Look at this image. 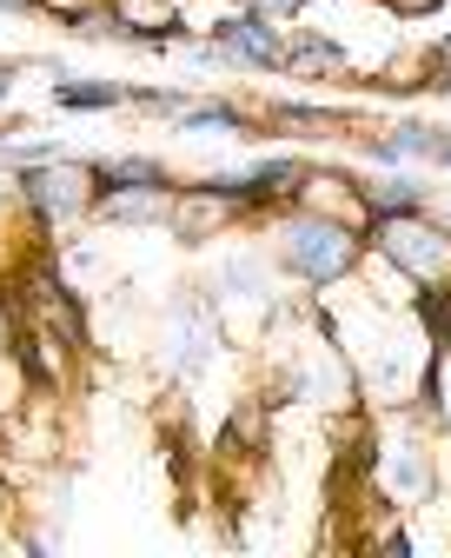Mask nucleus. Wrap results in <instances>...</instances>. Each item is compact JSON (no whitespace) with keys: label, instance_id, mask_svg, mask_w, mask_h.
I'll list each match as a JSON object with an SVG mask.
<instances>
[{"label":"nucleus","instance_id":"39448f33","mask_svg":"<svg viewBox=\"0 0 451 558\" xmlns=\"http://www.w3.org/2000/svg\"><path fill=\"white\" fill-rule=\"evenodd\" d=\"M154 206H160V180H139L133 193H107L100 214L107 220H139V214H154Z\"/></svg>","mask_w":451,"mask_h":558},{"label":"nucleus","instance_id":"0eeeda50","mask_svg":"<svg viewBox=\"0 0 451 558\" xmlns=\"http://www.w3.org/2000/svg\"><path fill=\"white\" fill-rule=\"evenodd\" d=\"M412 199H418V186H405V180H386L379 193H371V206H379V214H405Z\"/></svg>","mask_w":451,"mask_h":558},{"label":"nucleus","instance_id":"f257e3e1","mask_svg":"<svg viewBox=\"0 0 451 558\" xmlns=\"http://www.w3.org/2000/svg\"><path fill=\"white\" fill-rule=\"evenodd\" d=\"M379 246L418 279V287H444V279H451V233H438V227H425L412 214H386Z\"/></svg>","mask_w":451,"mask_h":558},{"label":"nucleus","instance_id":"20e7f679","mask_svg":"<svg viewBox=\"0 0 451 558\" xmlns=\"http://www.w3.org/2000/svg\"><path fill=\"white\" fill-rule=\"evenodd\" d=\"M219 53H233V60H279V40L266 21H233L219 34Z\"/></svg>","mask_w":451,"mask_h":558},{"label":"nucleus","instance_id":"9b49d317","mask_svg":"<svg viewBox=\"0 0 451 558\" xmlns=\"http://www.w3.org/2000/svg\"><path fill=\"white\" fill-rule=\"evenodd\" d=\"M0 100H8V66H0Z\"/></svg>","mask_w":451,"mask_h":558},{"label":"nucleus","instance_id":"9d476101","mask_svg":"<svg viewBox=\"0 0 451 558\" xmlns=\"http://www.w3.org/2000/svg\"><path fill=\"white\" fill-rule=\"evenodd\" d=\"M253 8L259 14H279V8H298V0H253Z\"/></svg>","mask_w":451,"mask_h":558},{"label":"nucleus","instance_id":"423d86ee","mask_svg":"<svg viewBox=\"0 0 451 558\" xmlns=\"http://www.w3.org/2000/svg\"><path fill=\"white\" fill-rule=\"evenodd\" d=\"M392 154H425V160H451V140H438L431 126H405L392 140Z\"/></svg>","mask_w":451,"mask_h":558},{"label":"nucleus","instance_id":"1a4fd4ad","mask_svg":"<svg viewBox=\"0 0 451 558\" xmlns=\"http://www.w3.org/2000/svg\"><path fill=\"white\" fill-rule=\"evenodd\" d=\"M186 126H233V113H226V107H193Z\"/></svg>","mask_w":451,"mask_h":558},{"label":"nucleus","instance_id":"7ed1b4c3","mask_svg":"<svg viewBox=\"0 0 451 558\" xmlns=\"http://www.w3.org/2000/svg\"><path fill=\"white\" fill-rule=\"evenodd\" d=\"M94 167H81V160H53V167H40L27 186H34V206L47 220H66V214H81V206L94 199Z\"/></svg>","mask_w":451,"mask_h":558},{"label":"nucleus","instance_id":"f03ea898","mask_svg":"<svg viewBox=\"0 0 451 558\" xmlns=\"http://www.w3.org/2000/svg\"><path fill=\"white\" fill-rule=\"evenodd\" d=\"M285 259L306 279H339L358 259V240L345 227H332V220H292L285 227Z\"/></svg>","mask_w":451,"mask_h":558},{"label":"nucleus","instance_id":"6e6552de","mask_svg":"<svg viewBox=\"0 0 451 558\" xmlns=\"http://www.w3.org/2000/svg\"><path fill=\"white\" fill-rule=\"evenodd\" d=\"M60 100H66V107H113V100H120V87H66Z\"/></svg>","mask_w":451,"mask_h":558}]
</instances>
